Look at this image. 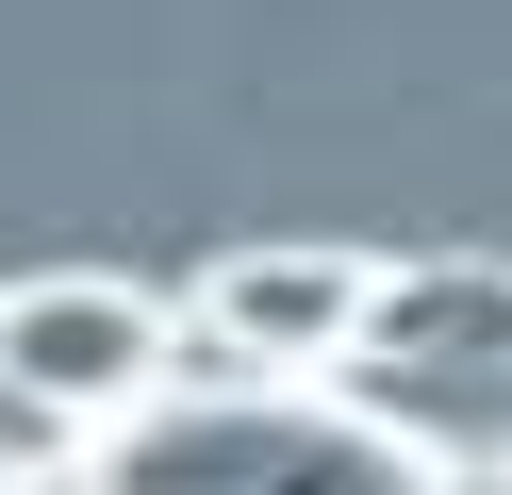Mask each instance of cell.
Segmentation results:
<instances>
[{
  "label": "cell",
  "instance_id": "cell-1",
  "mask_svg": "<svg viewBox=\"0 0 512 495\" xmlns=\"http://www.w3.org/2000/svg\"><path fill=\"white\" fill-rule=\"evenodd\" d=\"M347 413H380L430 479H512V264L446 248V264H397L380 281V330L347 347Z\"/></svg>",
  "mask_w": 512,
  "mask_h": 495
},
{
  "label": "cell",
  "instance_id": "cell-2",
  "mask_svg": "<svg viewBox=\"0 0 512 495\" xmlns=\"http://www.w3.org/2000/svg\"><path fill=\"white\" fill-rule=\"evenodd\" d=\"M83 495H430V462L380 413H347L331 380H248V396H166L133 413Z\"/></svg>",
  "mask_w": 512,
  "mask_h": 495
},
{
  "label": "cell",
  "instance_id": "cell-3",
  "mask_svg": "<svg viewBox=\"0 0 512 495\" xmlns=\"http://www.w3.org/2000/svg\"><path fill=\"white\" fill-rule=\"evenodd\" d=\"M380 281H397V264L331 248V231H248V248L199 264L182 314H199V347L248 363V380H347V347L380 330Z\"/></svg>",
  "mask_w": 512,
  "mask_h": 495
},
{
  "label": "cell",
  "instance_id": "cell-4",
  "mask_svg": "<svg viewBox=\"0 0 512 495\" xmlns=\"http://www.w3.org/2000/svg\"><path fill=\"white\" fill-rule=\"evenodd\" d=\"M166 347H182V314L149 281H100V264H50V281H0V363L50 396L67 429H133V413H166Z\"/></svg>",
  "mask_w": 512,
  "mask_h": 495
},
{
  "label": "cell",
  "instance_id": "cell-5",
  "mask_svg": "<svg viewBox=\"0 0 512 495\" xmlns=\"http://www.w3.org/2000/svg\"><path fill=\"white\" fill-rule=\"evenodd\" d=\"M83 462H100V429H67L17 363H0V495H50V479H83Z\"/></svg>",
  "mask_w": 512,
  "mask_h": 495
}]
</instances>
